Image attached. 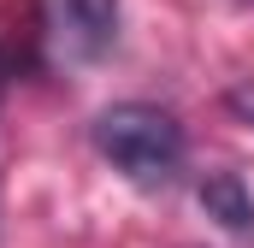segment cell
I'll use <instances>...</instances> for the list:
<instances>
[{"instance_id":"obj_3","label":"cell","mask_w":254,"mask_h":248,"mask_svg":"<svg viewBox=\"0 0 254 248\" xmlns=\"http://www.w3.org/2000/svg\"><path fill=\"white\" fill-rule=\"evenodd\" d=\"M195 195H201V213L219 219L225 231H237V237L254 231V195H249V184H243L237 172H213V178H201Z\"/></svg>"},{"instance_id":"obj_2","label":"cell","mask_w":254,"mask_h":248,"mask_svg":"<svg viewBox=\"0 0 254 248\" xmlns=\"http://www.w3.org/2000/svg\"><path fill=\"white\" fill-rule=\"evenodd\" d=\"M119 36V0H42V42L60 65L101 60Z\"/></svg>"},{"instance_id":"obj_1","label":"cell","mask_w":254,"mask_h":248,"mask_svg":"<svg viewBox=\"0 0 254 248\" xmlns=\"http://www.w3.org/2000/svg\"><path fill=\"white\" fill-rule=\"evenodd\" d=\"M89 136H95L101 160H113V172H125L142 189L172 184L184 172V154H190L178 113H166L154 101H113L107 113H95Z\"/></svg>"},{"instance_id":"obj_4","label":"cell","mask_w":254,"mask_h":248,"mask_svg":"<svg viewBox=\"0 0 254 248\" xmlns=\"http://www.w3.org/2000/svg\"><path fill=\"white\" fill-rule=\"evenodd\" d=\"M225 113H231L237 124H254V77H243V83L225 89Z\"/></svg>"}]
</instances>
